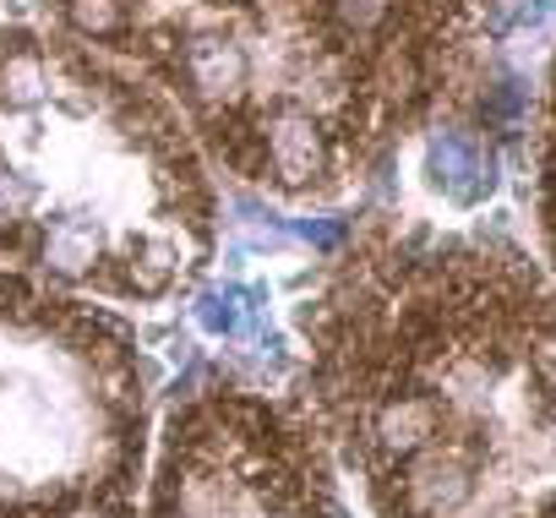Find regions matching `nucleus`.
<instances>
[{
	"label": "nucleus",
	"mask_w": 556,
	"mask_h": 518,
	"mask_svg": "<svg viewBox=\"0 0 556 518\" xmlns=\"http://www.w3.org/2000/svg\"><path fill=\"white\" fill-rule=\"evenodd\" d=\"M551 290L507 240L371 229L301 323L382 518H556Z\"/></svg>",
	"instance_id": "1"
},
{
	"label": "nucleus",
	"mask_w": 556,
	"mask_h": 518,
	"mask_svg": "<svg viewBox=\"0 0 556 518\" xmlns=\"http://www.w3.org/2000/svg\"><path fill=\"white\" fill-rule=\"evenodd\" d=\"M218 191L164 88L61 28H0V263L159 306L197 290Z\"/></svg>",
	"instance_id": "2"
},
{
	"label": "nucleus",
	"mask_w": 556,
	"mask_h": 518,
	"mask_svg": "<svg viewBox=\"0 0 556 518\" xmlns=\"http://www.w3.org/2000/svg\"><path fill=\"white\" fill-rule=\"evenodd\" d=\"M45 12L164 88L202 153L278 197L344 191L404 131L333 0H45Z\"/></svg>",
	"instance_id": "3"
},
{
	"label": "nucleus",
	"mask_w": 556,
	"mask_h": 518,
	"mask_svg": "<svg viewBox=\"0 0 556 518\" xmlns=\"http://www.w3.org/2000/svg\"><path fill=\"white\" fill-rule=\"evenodd\" d=\"M153 361L93 295L0 268V518H137Z\"/></svg>",
	"instance_id": "4"
},
{
	"label": "nucleus",
	"mask_w": 556,
	"mask_h": 518,
	"mask_svg": "<svg viewBox=\"0 0 556 518\" xmlns=\"http://www.w3.org/2000/svg\"><path fill=\"white\" fill-rule=\"evenodd\" d=\"M148 518H344V507L301 409L245 388H202L164 415Z\"/></svg>",
	"instance_id": "5"
},
{
	"label": "nucleus",
	"mask_w": 556,
	"mask_h": 518,
	"mask_svg": "<svg viewBox=\"0 0 556 518\" xmlns=\"http://www.w3.org/2000/svg\"><path fill=\"white\" fill-rule=\"evenodd\" d=\"M426 186L453 207H480L496 191V153L464 126H437L426 142Z\"/></svg>",
	"instance_id": "6"
},
{
	"label": "nucleus",
	"mask_w": 556,
	"mask_h": 518,
	"mask_svg": "<svg viewBox=\"0 0 556 518\" xmlns=\"http://www.w3.org/2000/svg\"><path fill=\"white\" fill-rule=\"evenodd\" d=\"M262 306H267V290L224 285V290H202L191 312H197V328H202L207 339H240V333H251V328H256Z\"/></svg>",
	"instance_id": "7"
},
{
	"label": "nucleus",
	"mask_w": 556,
	"mask_h": 518,
	"mask_svg": "<svg viewBox=\"0 0 556 518\" xmlns=\"http://www.w3.org/2000/svg\"><path fill=\"white\" fill-rule=\"evenodd\" d=\"M551 28H556V0H513V12L491 23V34H529V39Z\"/></svg>",
	"instance_id": "8"
},
{
	"label": "nucleus",
	"mask_w": 556,
	"mask_h": 518,
	"mask_svg": "<svg viewBox=\"0 0 556 518\" xmlns=\"http://www.w3.org/2000/svg\"><path fill=\"white\" fill-rule=\"evenodd\" d=\"M295 235H301V240H312V245H339V235H344V229H339V224H328V218H301V224H295Z\"/></svg>",
	"instance_id": "9"
}]
</instances>
